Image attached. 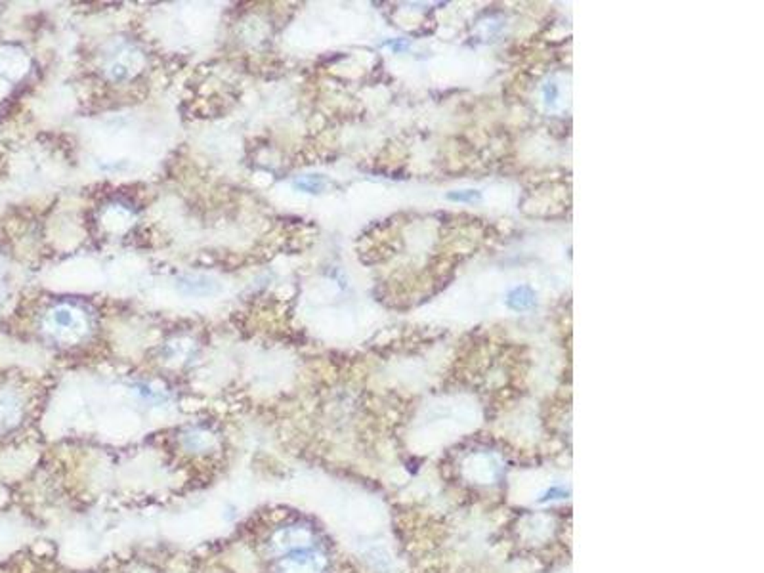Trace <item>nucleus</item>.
<instances>
[{
    "instance_id": "20e7f679",
    "label": "nucleus",
    "mask_w": 764,
    "mask_h": 573,
    "mask_svg": "<svg viewBox=\"0 0 764 573\" xmlns=\"http://www.w3.org/2000/svg\"><path fill=\"white\" fill-rule=\"evenodd\" d=\"M323 186H325V182H323V178H320V176H306V178H302V180L296 182V188L304 189V191H308V193H320L321 189H323Z\"/></svg>"
},
{
    "instance_id": "39448f33",
    "label": "nucleus",
    "mask_w": 764,
    "mask_h": 573,
    "mask_svg": "<svg viewBox=\"0 0 764 573\" xmlns=\"http://www.w3.org/2000/svg\"><path fill=\"white\" fill-rule=\"evenodd\" d=\"M480 197H482L480 191H474V189H460V191H449L447 193V199L457 201V203H474Z\"/></svg>"
},
{
    "instance_id": "f03ea898",
    "label": "nucleus",
    "mask_w": 764,
    "mask_h": 573,
    "mask_svg": "<svg viewBox=\"0 0 764 573\" xmlns=\"http://www.w3.org/2000/svg\"><path fill=\"white\" fill-rule=\"evenodd\" d=\"M180 286L184 293L193 296H206L216 293L220 285L214 281V279H208L205 275H193V278H184L180 281Z\"/></svg>"
},
{
    "instance_id": "f257e3e1",
    "label": "nucleus",
    "mask_w": 764,
    "mask_h": 573,
    "mask_svg": "<svg viewBox=\"0 0 764 573\" xmlns=\"http://www.w3.org/2000/svg\"><path fill=\"white\" fill-rule=\"evenodd\" d=\"M281 572L283 573H317L320 572V564H317V556L313 554H295V556H287L283 562H281Z\"/></svg>"
},
{
    "instance_id": "7ed1b4c3",
    "label": "nucleus",
    "mask_w": 764,
    "mask_h": 573,
    "mask_svg": "<svg viewBox=\"0 0 764 573\" xmlns=\"http://www.w3.org/2000/svg\"><path fill=\"white\" fill-rule=\"evenodd\" d=\"M507 304H509L512 310H527V308H531L535 304L533 291L529 286H516L514 291H510Z\"/></svg>"
}]
</instances>
